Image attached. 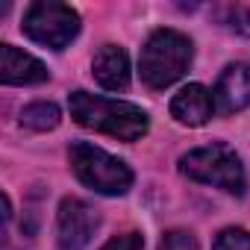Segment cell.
I'll use <instances>...</instances> for the list:
<instances>
[{"label":"cell","mask_w":250,"mask_h":250,"mask_svg":"<svg viewBox=\"0 0 250 250\" xmlns=\"http://www.w3.org/2000/svg\"><path fill=\"white\" fill-rule=\"evenodd\" d=\"M68 106H71V115L80 127L106 133L112 139L139 142L147 133V115L133 103L97 97L88 91H74V94H68Z\"/></svg>","instance_id":"cell-1"},{"label":"cell","mask_w":250,"mask_h":250,"mask_svg":"<svg viewBox=\"0 0 250 250\" xmlns=\"http://www.w3.org/2000/svg\"><path fill=\"white\" fill-rule=\"evenodd\" d=\"M191 65V42L177 30H156L142 47V80L147 88L162 91L174 85Z\"/></svg>","instance_id":"cell-2"},{"label":"cell","mask_w":250,"mask_h":250,"mask_svg":"<svg viewBox=\"0 0 250 250\" xmlns=\"http://www.w3.org/2000/svg\"><path fill=\"white\" fill-rule=\"evenodd\" d=\"M180 171L188 180L224 188L229 194H244V188H247V177H244L241 159L227 145H206V147L188 150L180 159Z\"/></svg>","instance_id":"cell-3"},{"label":"cell","mask_w":250,"mask_h":250,"mask_svg":"<svg viewBox=\"0 0 250 250\" xmlns=\"http://www.w3.org/2000/svg\"><path fill=\"white\" fill-rule=\"evenodd\" d=\"M68 156H71V168H74L77 180L83 186H88L91 191L109 194V197L130 191L133 171L121 159H115L112 153H106V150H100L88 142H74Z\"/></svg>","instance_id":"cell-4"},{"label":"cell","mask_w":250,"mask_h":250,"mask_svg":"<svg viewBox=\"0 0 250 250\" xmlns=\"http://www.w3.org/2000/svg\"><path fill=\"white\" fill-rule=\"evenodd\" d=\"M33 42L50 47V50H62L68 47L77 33H80V15L56 0H39L24 12V27H21Z\"/></svg>","instance_id":"cell-5"},{"label":"cell","mask_w":250,"mask_h":250,"mask_svg":"<svg viewBox=\"0 0 250 250\" xmlns=\"http://www.w3.org/2000/svg\"><path fill=\"white\" fill-rule=\"evenodd\" d=\"M97 224H100V218L85 200L65 197L59 206V224H56L59 227V247L62 250H85Z\"/></svg>","instance_id":"cell-6"},{"label":"cell","mask_w":250,"mask_h":250,"mask_svg":"<svg viewBox=\"0 0 250 250\" xmlns=\"http://www.w3.org/2000/svg\"><path fill=\"white\" fill-rule=\"evenodd\" d=\"M215 109L221 115H232L250 106V65L244 62H232L221 71L218 83H215Z\"/></svg>","instance_id":"cell-7"},{"label":"cell","mask_w":250,"mask_h":250,"mask_svg":"<svg viewBox=\"0 0 250 250\" xmlns=\"http://www.w3.org/2000/svg\"><path fill=\"white\" fill-rule=\"evenodd\" d=\"M212 112H215V97L200 83H188L171 100V115L180 124H188V127H203V124L212 118Z\"/></svg>","instance_id":"cell-8"},{"label":"cell","mask_w":250,"mask_h":250,"mask_svg":"<svg viewBox=\"0 0 250 250\" xmlns=\"http://www.w3.org/2000/svg\"><path fill=\"white\" fill-rule=\"evenodd\" d=\"M0 80L6 85H36L47 80V68L12 44H0Z\"/></svg>","instance_id":"cell-9"},{"label":"cell","mask_w":250,"mask_h":250,"mask_svg":"<svg viewBox=\"0 0 250 250\" xmlns=\"http://www.w3.org/2000/svg\"><path fill=\"white\" fill-rule=\"evenodd\" d=\"M94 80L109 88V91H124L130 85V59L124 53V47L103 44L94 56Z\"/></svg>","instance_id":"cell-10"},{"label":"cell","mask_w":250,"mask_h":250,"mask_svg":"<svg viewBox=\"0 0 250 250\" xmlns=\"http://www.w3.org/2000/svg\"><path fill=\"white\" fill-rule=\"evenodd\" d=\"M59 106L56 103H44V100H39V103H30L24 112H21V127H27V130H33V133H44V130H53L56 124H59Z\"/></svg>","instance_id":"cell-11"},{"label":"cell","mask_w":250,"mask_h":250,"mask_svg":"<svg viewBox=\"0 0 250 250\" xmlns=\"http://www.w3.org/2000/svg\"><path fill=\"white\" fill-rule=\"evenodd\" d=\"M224 27L250 39V9L247 6H227L224 9Z\"/></svg>","instance_id":"cell-12"},{"label":"cell","mask_w":250,"mask_h":250,"mask_svg":"<svg viewBox=\"0 0 250 250\" xmlns=\"http://www.w3.org/2000/svg\"><path fill=\"white\" fill-rule=\"evenodd\" d=\"M212 250H250V235H247L244 229L229 227V229H224V232L215 238V247H212Z\"/></svg>","instance_id":"cell-13"},{"label":"cell","mask_w":250,"mask_h":250,"mask_svg":"<svg viewBox=\"0 0 250 250\" xmlns=\"http://www.w3.org/2000/svg\"><path fill=\"white\" fill-rule=\"evenodd\" d=\"M159 250H197V241H194V235L186 232V229H171V232L162 235Z\"/></svg>","instance_id":"cell-14"},{"label":"cell","mask_w":250,"mask_h":250,"mask_svg":"<svg viewBox=\"0 0 250 250\" xmlns=\"http://www.w3.org/2000/svg\"><path fill=\"white\" fill-rule=\"evenodd\" d=\"M100 250H145V241H142V235H136V232H124V235L109 238Z\"/></svg>","instance_id":"cell-15"}]
</instances>
